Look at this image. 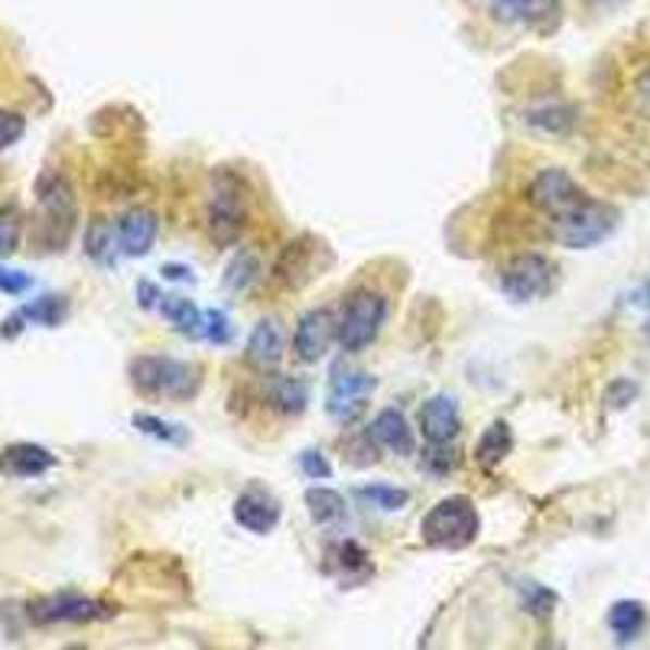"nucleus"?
I'll list each match as a JSON object with an SVG mask.
<instances>
[{
    "instance_id": "e433bc0d",
    "label": "nucleus",
    "mask_w": 650,
    "mask_h": 650,
    "mask_svg": "<svg viewBox=\"0 0 650 650\" xmlns=\"http://www.w3.org/2000/svg\"><path fill=\"white\" fill-rule=\"evenodd\" d=\"M160 296H163V293H160L154 283H140V286H137V299H140L144 309H157V306H160Z\"/></svg>"
},
{
    "instance_id": "423d86ee",
    "label": "nucleus",
    "mask_w": 650,
    "mask_h": 650,
    "mask_svg": "<svg viewBox=\"0 0 650 650\" xmlns=\"http://www.w3.org/2000/svg\"><path fill=\"white\" fill-rule=\"evenodd\" d=\"M553 224V234H556V241L563 244V247H569V250H586V247H596V244H602L605 237H612L615 234V228H618V212L612 209V206H605V203H596L592 196L582 203V206H576L569 216L556 218V221H550Z\"/></svg>"
},
{
    "instance_id": "f257e3e1",
    "label": "nucleus",
    "mask_w": 650,
    "mask_h": 650,
    "mask_svg": "<svg viewBox=\"0 0 650 650\" xmlns=\"http://www.w3.org/2000/svg\"><path fill=\"white\" fill-rule=\"evenodd\" d=\"M131 384L144 397L193 401L203 388V368L167 355H140L131 361Z\"/></svg>"
},
{
    "instance_id": "a211bd4d",
    "label": "nucleus",
    "mask_w": 650,
    "mask_h": 650,
    "mask_svg": "<svg viewBox=\"0 0 650 650\" xmlns=\"http://www.w3.org/2000/svg\"><path fill=\"white\" fill-rule=\"evenodd\" d=\"M524 124L543 137H563L576 124V111L563 101H537L524 111Z\"/></svg>"
},
{
    "instance_id": "aec40b11",
    "label": "nucleus",
    "mask_w": 650,
    "mask_h": 650,
    "mask_svg": "<svg viewBox=\"0 0 650 650\" xmlns=\"http://www.w3.org/2000/svg\"><path fill=\"white\" fill-rule=\"evenodd\" d=\"M329 573H335L342 582H361L368 573H371V563H368V553L352 543V540H342V543H332L329 553Z\"/></svg>"
},
{
    "instance_id": "473e14b6",
    "label": "nucleus",
    "mask_w": 650,
    "mask_h": 650,
    "mask_svg": "<svg viewBox=\"0 0 650 650\" xmlns=\"http://www.w3.org/2000/svg\"><path fill=\"white\" fill-rule=\"evenodd\" d=\"M199 335L209 339V342H216V345L231 342V319H228L221 309H206V312H203V332H199Z\"/></svg>"
},
{
    "instance_id": "9b49d317",
    "label": "nucleus",
    "mask_w": 650,
    "mask_h": 650,
    "mask_svg": "<svg viewBox=\"0 0 650 650\" xmlns=\"http://www.w3.org/2000/svg\"><path fill=\"white\" fill-rule=\"evenodd\" d=\"M335 339H339V319L329 309H309L296 322L293 348H296L299 361L312 365V361L326 358V352L332 348Z\"/></svg>"
},
{
    "instance_id": "2eb2a0df",
    "label": "nucleus",
    "mask_w": 650,
    "mask_h": 650,
    "mask_svg": "<svg viewBox=\"0 0 650 650\" xmlns=\"http://www.w3.org/2000/svg\"><path fill=\"white\" fill-rule=\"evenodd\" d=\"M420 430L433 445H449L462 430V417H458L455 397H449V394L430 397L424 404V410H420Z\"/></svg>"
},
{
    "instance_id": "412c9836",
    "label": "nucleus",
    "mask_w": 650,
    "mask_h": 650,
    "mask_svg": "<svg viewBox=\"0 0 650 650\" xmlns=\"http://www.w3.org/2000/svg\"><path fill=\"white\" fill-rule=\"evenodd\" d=\"M609 628H612V635H615L618 645H635V641L645 635V628H648V612H645V605H641V602H631V599L615 602V605L609 609Z\"/></svg>"
},
{
    "instance_id": "6ab92c4d",
    "label": "nucleus",
    "mask_w": 650,
    "mask_h": 650,
    "mask_svg": "<svg viewBox=\"0 0 650 650\" xmlns=\"http://www.w3.org/2000/svg\"><path fill=\"white\" fill-rule=\"evenodd\" d=\"M563 0H491V13L504 23L540 26L560 13Z\"/></svg>"
},
{
    "instance_id": "5701e85b",
    "label": "nucleus",
    "mask_w": 650,
    "mask_h": 650,
    "mask_svg": "<svg viewBox=\"0 0 650 650\" xmlns=\"http://www.w3.org/2000/svg\"><path fill=\"white\" fill-rule=\"evenodd\" d=\"M65 319V299L62 296H39V299H33L29 306H23L13 319H7L3 326H10V329H3V332H16L20 329V322H33V326H59Z\"/></svg>"
},
{
    "instance_id": "4c0bfd02",
    "label": "nucleus",
    "mask_w": 650,
    "mask_h": 650,
    "mask_svg": "<svg viewBox=\"0 0 650 650\" xmlns=\"http://www.w3.org/2000/svg\"><path fill=\"white\" fill-rule=\"evenodd\" d=\"M163 277H170V280H193V270H186V267H176V263H170V267H163Z\"/></svg>"
},
{
    "instance_id": "f704fd0d",
    "label": "nucleus",
    "mask_w": 650,
    "mask_h": 650,
    "mask_svg": "<svg viewBox=\"0 0 650 650\" xmlns=\"http://www.w3.org/2000/svg\"><path fill=\"white\" fill-rule=\"evenodd\" d=\"M26 134V118L16 111H0V150L13 147Z\"/></svg>"
},
{
    "instance_id": "9d476101",
    "label": "nucleus",
    "mask_w": 650,
    "mask_h": 650,
    "mask_svg": "<svg viewBox=\"0 0 650 650\" xmlns=\"http://www.w3.org/2000/svg\"><path fill=\"white\" fill-rule=\"evenodd\" d=\"M527 199L537 212L556 221V218L569 216L576 206H582L589 199V193L566 173V170H543L540 176H534Z\"/></svg>"
},
{
    "instance_id": "c85d7f7f",
    "label": "nucleus",
    "mask_w": 650,
    "mask_h": 650,
    "mask_svg": "<svg viewBox=\"0 0 650 650\" xmlns=\"http://www.w3.org/2000/svg\"><path fill=\"white\" fill-rule=\"evenodd\" d=\"M257 273H260V260H257V254H250V250H237V254H234V260H231V263H228V270H224V286H228L231 293H247V290L254 286Z\"/></svg>"
},
{
    "instance_id": "4be33fe9",
    "label": "nucleus",
    "mask_w": 650,
    "mask_h": 650,
    "mask_svg": "<svg viewBox=\"0 0 650 650\" xmlns=\"http://www.w3.org/2000/svg\"><path fill=\"white\" fill-rule=\"evenodd\" d=\"M511 449H514V433H511V427L507 424H491L481 439H478V445H475V458H478V465L481 468H498L507 455H511Z\"/></svg>"
},
{
    "instance_id": "b1692460",
    "label": "nucleus",
    "mask_w": 650,
    "mask_h": 650,
    "mask_svg": "<svg viewBox=\"0 0 650 650\" xmlns=\"http://www.w3.org/2000/svg\"><path fill=\"white\" fill-rule=\"evenodd\" d=\"M118 228H111L105 218H95L85 228V254L98 263V267H114V254H118Z\"/></svg>"
},
{
    "instance_id": "393cba45",
    "label": "nucleus",
    "mask_w": 650,
    "mask_h": 650,
    "mask_svg": "<svg viewBox=\"0 0 650 650\" xmlns=\"http://www.w3.org/2000/svg\"><path fill=\"white\" fill-rule=\"evenodd\" d=\"M267 394H270L273 407L283 410V414H290V417L303 414L306 404H309V384L303 378H273Z\"/></svg>"
},
{
    "instance_id": "ea45409f",
    "label": "nucleus",
    "mask_w": 650,
    "mask_h": 650,
    "mask_svg": "<svg viewBox=\"0 0 650 650\" xmlns=\"http://www.w3.org/2000/svg\"><path fill=\"white\" fill-rule=\"evenodd\" d=\"M645 306H648V312H650V273H648V283H645Z\"/></svg>"
},
{
    "instance_id": "6e6552de",
    "label": "nucleus",
    "mask_w": 650,
    "mask_h": 650,
    "mask_svg": "<svg viewBox=\"0 0 650 650\" xmlns=\"http://www.w3.org/2000/svg\"><path fill=\"white\" fill-rule=\"evenodd\" d=\"M26 618L36 628H49V625H88V622L108 618V609L98 599H88L82 592H56V596H42V599L29 602Z\"/></svg>"
},
{
    "instance_id": "f8f14e48",
    "label": "nucleus",
    "mask_w": 650,
    "mask_h": 650,
    "mask_svg": "<svg viewBox=\"0 0 650 650\" xmlns=\"http://www.w3.org/2000/svg\"><path fill=\"white\" fill-rule=\"evenodd\" d=\"M231 514H234L237 527L263 537V534H273L277 524H280V501L273 494L260 491V488H247L244 494H237Z\"/></svg>"
},
{
    "instance_id": "c9c22d12",
    "label": "nucleus",
    "mask_w": 650,
    "mask_h": 650,
    "mask_svg": "<svg viewBox=\"0 0 650 650\" xmlns=\"http://www.w3.org/2000/svg\"><path fill=\"white\" fill-rule=\"evenodd\" d=\"M26 290H33V277H26L23 270L0 267V293H7V296H23Z\"/></svg>"
},
{
    "instance_id": "cd10ccee",
    "label": "nucleus",
    "mask_w": 650,
    "mask_h": 650,
    "mask_svg": "<svg viewBox=\"0 0 650 650\" xmlns=\"http://www.w3.org/2000/svg\"><path fill=\"white\" fill-rule=\"evenodd\" d=\"M131 424H134V430H140V433L157 439V442H167V445H186V439H189V430L183 424L160 420L157 414H134Z\"/></svg>"
},
{
    "instance_id": "2f4dec72",
    "label": "nucleus",
    "mask_w": 650,
    "mask_h": 650,
    "mask_svg": "<svg viewBox=\"0 0 650 650\" xmlns=\"http://www.w3.org/2000/svg\"><path fill=\"white\" fill-rule=\"evenodd\" d=\"M20 234H23V221L16 209H3L0 212V260H7L16 244H20Z\"/></svg>"
},
{
    "instance_id": "20e7f679",
    "label": "nucleus",
    "mask_w": 650,
    "mask_h": 650,
    "mask_svg": "<svg viewBox=\"0 0 650 650\" xmlns=\"http://www.w3.org/2000/svg\"><path fill=\"white\" fill-rule=\"evenodd\" d=\"M244 218H247V199L241 180L231 170H218L206 196V224L212 241L224 247L234 244L244 231Z\"/></svg>"
},
{
    "instance_id": "0eeeda50",
    "label": "nucleus",
    "mask_w": 650,
    "mask_h": 650,
    "mask_svg": "<svg viewBox=\"0 0 650 650\" xmlns=\"http://www.w3.org/2000/svg\"><path fill=\"white\" fill-rule=\"evenodd\" d=\"M553 260L543 257V254H517L511 257L504 267H501V277H498V286L507 299L514 303H530V299H540L553 290Z\"/></svg>"
},
{
    "instance_id": "a19ab883",
    "label": "nucleus",
    "mask_w": 650,
    "mask_h": 650,
    "mask_svg": "<svg viewBox=\"0 0 650 650\" xmlns=\"http://www.w3.org/2000/svg\"><path fill=\"white\" fill-rule=\"evenodd\" d=\"M648 342H650V319H648Z\"/></svg>"
},
{
    "instance_id": "a878e982",
    "label": "nucleus",
    "mask_w": 650,
    "mask_h": 650,
    "mask_svg": "<svg viewBox=\"0 0 650 650\" xmlns=\"http://www.w3.org/2000/svg\"><path fill=\"white\" fill-rule=\"evenodd\" d=\"M163 319H170L183 335H199L203 332V309L186 299V296H160V306Z\"/></svg>"
},
{
    "instance_id": "bb28decb",
    "label": "nucleus",
    "mask_w": 650,
    "mask_h": 650,
    "mask_svg": "<svg viewBox=\"0 0 650 650\" xmlns=\"http://www.w3.org/2000/svg\"><path fill=\"white\" fill-rule=\"evenodd\" d=\"M306 507H309V517L316 524H332V520L345 517V498L332 488H322V485L306 491Z\"/></svg>"
},
{
    "instance_id": "72a5a7b5",
    "label": "nucleus",
    "mask_w": 650,
    "mask_h": 650,
    "mask_svg": "<svg viewBox=\"0 0 650 650\" xmlns=\"http://www.w3.org/2000/svg\"><path fill=\"white\" fill-rule=\"evenodd\" d=\"M299 468L312 481H329L332 478V465H329V458L319 449H303L299 452Z\"/></svg>"
},
{
    "instance_id": "dca6fc26",
    "label": "nucleus",
    "mask_w": 650,
    "mask_h": 650,
    "mask_svg": "<svg viewBox=\"0 0 650 650\" xmlns=\"http://www.w3.org/2000/svg\"><path fill=\"white\" fill-rule=\"evenodd\" d=\"M371 439L381 449H388L391 455H414V449H417V439H414V430H410L407 417L401 410H394V407H388V410H381L375 417Z\"/></svg>"
},
{
    "instance_id": "39448f33",
    "label": "nucleus",
    "mask_w": 650,
    "mask_h": 650,
    "mask_svg": "<svg viewBox=\"0 0 650 650\" xmlns=\"http://www.w3.org/2000/svg\"><path fill=\"white\" fill-rule=\"evenodd\" d=\"M388 299L378 290H358L348 296L339 316V345L345 352H365L384 329Z\"/></svg>"
},
{
    "instance_id": "4468645a",
    "label": "nucleus",
    "mask_w": 650,
    "mask_h": 650,
    "mask_svg": "<svg viewBox=\"0 0 650 650\" xmlns=\"http://www.w3.org/2000/svg\"><path fill=\"white\" fill-rule=\"evenodd\" d=\"M157 231H160L157 212H150V209L124 212L121 221H118V247H121V254H127V257L150 254V247L157 241Z\"/></svg>"
},
{
    "instance_id": "1a4fd4ad",
    "label": "nucleus",
    "mask_w": 650,
    "mask_h": 650,
    "mask_svg": "<svg viewBox=\"0 0 650 650\" xmlns=\"http://www.w3.org/2000/svg\"><path fill=\"white\" fill-rule=\"evenodd\" d=\"M375 388H378L375 375L355 371V368H335V375L329 378V391H326L329 417L335 424H352L358 414H365Z\"/></svg>"
},
{
    "instance_id": "7c9ffc66",
    "label": "nucleus",
    "mask_w": 650,
    "mask_h": 650,
    "mask_svg": "<svg viewBox=\"0 0 650 650\" xmlns=\"http://www.w3.org/2000/svg\"><path fill=\"white\" fill-rule=\"evenodd\" d=\"M520 602L537 622H547L556 612V592H550L540 582H520Z\"/></svg>"
},
{
    "instance_id": "7ed1b4c3",
    "label": "nucleus",
    "mask_w": 650,
    "mask_h": 650,
    "mask_svg": "<svg viewBox=\"0 0 650 650\" xmlns=\"http://www.w3.org/2000/svg\"><path fill=\"white\" fill-rule=\"evenodd\" d=\"M75 221H78V203L69 180L59 173L42 176L36 186V228L46 250H59L72 237Z\"/></svg>"
},
{
    "instance_id": "f03ea898",
    "label": "nucleus",
    "mask_w": 650,
    "mask_h": 650,
    "mask_svg": "<svg viewBox=\"0 0 650 650\" xmlns=\"http://www.w3.org/2000/svg\"><path fill=\"white\" fill-rule=\"evenodd\" d=\"M481 517L465 494H449L436 501L420 520V537L433 550H465L478 540Z\"/></svg>"
},
{
    "instance_id": "58836bf2",
    "label": "nucleus",
    "mask_w": 650,
    "mask_h": 650,
    "mask_svg": "<svg viewBox=\"0 0 650 650\" xmlns=\"http://www.w3.org/2000/svg\"><path fill=\"white\" fill-rule=\"evenodd\" d=\"M592 7H599V10H618V7H625L628 0H589Z\"/></svg>"
},
{
    "instance_id": "ddd939ff",
    "label": "nucleus",
    "mask_w": 650,
    "mask_h": 650,
    "mask_svg": "<svg viewBox=\"0 0 650 650\" xmlns=\"http://www.w3.org/2000/svg\"><path fill=\"white\" fill-rule=\"evenodd\" d=\"M56 465H59V458L36 442H13L0 452V471L7 478H39V475L52 471Z\"/></svg>"
},
{
    "instance_id": "c756f323",
    "label": "nucleus",
    "mask_w": 650,
    "mask_h": 650,
    "mask_svg": "<svg viewBox=\"0 0 650 650\" xmlns=\"http://www.w3.org/2000/svg\"><path fill=\"white\" fill-rule=\"evenodd\" d=\"M358 498H361L365 504L378 507V511H388V514L404 511V507L410 504V491L394 488V485H361V488H358Z\"/></svg>"
},
{
    "instance_id": "f3484780",
    "label": "nucleus",
    "mask_w": 650,
    "mask_h": 650,
    "mask_svg": "<svg viewBox=\"0 0 650 650\" xmlns=\"http://www.w3.org/2000/svg\"><path fill=\"white\" fill-rule=\"evenodd\" d=\"M247 361L257 368H277L283 361V329L277 319H260L247 339Z\"/></svg>"
}]
</instances>
